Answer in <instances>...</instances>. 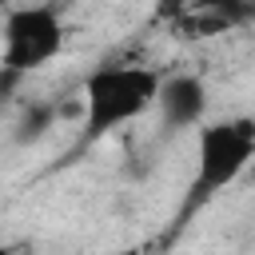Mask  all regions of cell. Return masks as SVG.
I'll list each match as a JSON object with an SVG mask.
<instances>
[{
	"instance_id": "5b68a950",
	"label": "cell",
	"mask_w": 255,
	"mask_h": 255,
	"mask_svg": "<svg viewBox=\"0 0 255 255\" xmlns=\"http://www.w3.org/2000/svg\"><path fill=\"white\" fill-rule=\"evenodd\" d=\"M56 116H60V108H56V104H28V108L20 112V120H16V131H12V139H16L20 147H28V143H40V139L52 131Z\"/></svg>"
},
{
	"instance_id": "277c9868",
	"label": "cell",
	"mask_w": 255,
	"mask_h": 255,
	"mask_svg": "<svg viewBox=\"0 0 255 255\" xmlns=\"http://www.w3.org/2000/svg\"><path fill=\"white\" fill-rule=\"evenodd\" d=\"M207 84L203 76L195 72H175V76H163L159 80V92H155V104L159 108V120L167 131H191L207 120Z\"/></svg>"
},
{
	"instance_id": "3957f363",
	"label": "cell",
	"mask_w": 255,
	"mask_h": 255,
	"mask_svg": "<svg viewBox=\"0 0 255 255\" xmlns=\"http://www.w3.org/2000/svg\"><path fill=\"white\" fill-rule=\"evenodd\" d=\"M64 20L52 4H20L8 8L0 28V72L4 76H32L64 52Z\"/></svg>"
},
{
	"instance_id": "8992f818",
	"label": "cell",
	"mask_w": 255,
	"mask_h": 255,
	"mask_svg": "<svg viewBox=\"0 0 255 255\" xmlns=\"http://www.w3.org/2000/svg\"><path fill=\"white\" fill-rule=\"evenodd\" d=\"M104 255H143L139 247H116V251H104Z\"/></svg>"
},
{
	"instance_id": "6da1fadb",
	"label": "cell",
	"mask_w": 255,
	"mask_h": 255,
	"mask_svg": "<svg viewBox=\"0 0 255 255\" xmlns=\"http://www.w3.org/2000/svg\"><path fill=\"white\" fill-rule=\"evenodd\" d=\"M159 72L147 64H104L92 68L84 76L80 88V120H84V135L100 139L112 135L116 128L139 120L143 112H151L155 92H159Z\"/></svg>"
},
{
	"instance_id": "52a82bcc",
	"label": "cell",
	"mask_w": 255,
	"mask_h": 255,
	"mask_svg": "<svg viewBox=\"0 0 255 255\" xmlns=\"http://www.w3.org/2000/svg\"><path fill=\"white\" fill-rule=\"evenodd\" d=\"M0 255H16V247H8V243H0Z\"/></svg>"
},
{
	"instance_id": "7a4b0ae2",
	"label": "cell",
	"mask_w": 255,
	"mask_h": 255,
	"mask_svg": "<svg viewBox=\"0 0 255 255\" xmlns=\"http://www.w3.org/2000/svg\"><path fill=\"white\" fill-rule=\"evenodd\" d=\"M255 159V120L227 116L195 128V199H211L231 187Z\"/></svg>"
}]
</instances>
